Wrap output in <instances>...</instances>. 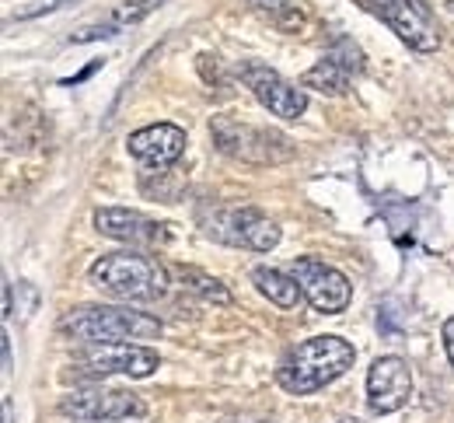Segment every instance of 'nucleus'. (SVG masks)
<instances>
[{
    "instance_id": "1",
    "label": "nucleus",
    "mask_w": 454,
    "mask_h": 423,
    "mask_svg": "<svg viewBox=\"0 0 454 423\" xmlns=\"http://www.w3.org/2000/svg\"><path fill=\"white\" fill-rule=\"evenodd\" d=\"M88 280L115 302H158L168 291V270L137 248L98 255L88 270Z\"/></svg>"
},
{
    "instance_id": "2",
    "label": "nucleus",
    "mask_w": 454,
    "mask_h": 423,
    "mask_svg": "<svg viewBox=\"0 0 454 423\" xmlns=\"http://www.w3.org/2000/svg\"><path fill=\"white\" fill-rule=\"evenodd\" d=\"M353 361L356 350L342 336H311L286 354L284 364L277 367V381L290 396H311L342 378Z\"/></svg>"
},
{
    "instance_id": "3",
    "label": "nucleus",
    "mask_w": 454,
    "mask_h": 423,
    "mask_svg": "<svg viewBox=\"0 0 454 423\" xmlns=\"http://www.w3.org/2000/svg\"><path fill=\"white\" fill-rule=\"evenodd\" d=\"M59 333L77 343H137V340H158L165 325L158 315H147V311H129L113 304H81L59 318Z\"/></svg>"
},
{
    "instance_id": "4",
    "label": "nucleus",
    "mask_w": 454,
    "mask_h": 423,
    "mask_svg": "<svg viewBox=\"0 0 454 423\" xmlns=\"http://www.w3.org/2000/svg\"><path fill=\"white\" fill-rule=\"evenodd\" d=\"M59 413L74 423H95V420H144L147 403L133 392L119 388H77L59 399Z\"/></svg>"
},
{
    "instance_id": "5",
    "label": "nucleus",
    "mask_w": 454,
    "mask_h": 423,
    "mask_svg": "<svg viewBox=\"0 0 454 423\" xmlns=\"http://www.w3.org/2000/svg\"><path fill=\"white\" fill-rule=\"evenodd\" d=\"M290 277L301 284V294L308 298V304L322 315H340L353 302V287H349L346 273H340L336 266H329L322 259H311V255L294 259Z\"/></svg>"
},
{
    "instance_id": "6",
    "label": "nucleus",
    "mask_w": 454,
    "mask_h": 423,
    "mask_svg": "<svg viewBox=\"0 0 454 423\" xmlns=\"http://www.w3.org/2000/svg\"><path fill=\"white\" fill-rule=\"evenodd\" d=\"M77 367L95 378H106V374L151 378L161 367V357L144 343H84V350L77 354Z\"/></svg>"
},
{
    "instance_id": "7",
    "label": "nucleus",
    "mask_w": 454,
    "mask_h": 423,
    "mask_svg": "<svg viewBox=\"0 0 454 423\" xmlns=\"http://www.w3.org/2000/svg\"><path fill=\"white\" fill-rule=\"evenodd\" d=\"M207 235L217 242L238 245V248H252V252H270L280 245V228L255 207L217 210L214 221L207 224Z\"/></svg>"
},
{
    "instance_id": "8",
    "label": "nucleus",
    "mask_w": 454,
    "mask_h": 423,
    "mask_svg": "<svg viewBox=\"0 0 454 423\" xmlns=\"http://www.w3.org/2000/svg\"><path fill=\"white\" fill-rule=\"evenodd\" d=\"M371 14H378L398 39L416 53H434L441 46V32L430 14L412 0H360Z\"/></svg>"
},
{
    "instance_id": "9",
    "label": "nucleus",
    "mask_w": 454,
    "mask_h": 423,
    "mask_svg": "<svg viewBox=\"0 0 454 423\" xmlns=\"http://www.w3.org/2000/svg\"><path fill=\"white\" fill-rule=\"evenodd\" d=\"M210 133H214V144L224 151L227 158H238V161H248V165L280 161V154H273V144H290L280 133L255 129V126L231 120V116H214Z\"/></svg>"
},
{
    "instance_id": "10",
    "label": "nucleus",
    "mask_w": 454,
    "mask_h": 423,
    "mask_svg": "<svg viewBox=\"0 0 454 423\" xmlns=\"http://www.w3.org/2000/svg\"><path fill=\"white\" fill-rule=\"evenodd\" d=\"M412 399V371L402 357H378L367 371V403L378 417L398 413Z\"/></svg>"
},
{
    "instance_id": "11",
    "label": "nucleus",
    "mask_w": 454,
    "mask_h": 423,
    "mask_svg": "<svg viewBox=\"0 0 454 423\" xmlns=\"http://www.w3.org/2000/svg\"><path fill=\"white\" fill-rule=\"evenodd\" d=\"M241 74H245V84L252 88V95L259 98L262 109H270V113L280 116V120H301V116H304V109H308L304 88L290 84L277 70L259 67V63H248Z\"/></svg>"
},
{
    "instance_id": "12",
    "label": "nucleus",
    "mask_w": 454,
    "mask_h": 423,
    "mask_svg": "<svg viewBox=\"0 0 454 423\" xmlns=\"http://www.w3.org/2000/svg\"><path fill=\"white\" fill-rule=\"evenodd\" d=\"M95 228L106 239H115V242H126V245L168 242V228L165 224L151 221L140 210H126V207H98L95 210Z\"/></svg>"
},
{
    "instance_id": "13",
    "label": "nucleus",
    "mask_w": 454,
    "mask_h": 423,
    "mask_svg": "<svg viewBox=\"0 0 454 423\" xmlns=\"http://www.w3.org/2000/svg\"><path fill=\"white\" fill-rule=\"evenodd\" d=\"M185 129L175 126V122H154V126H144L137 133H129L126 147L133 158H140L144 165H175L182 154H185Z\"/></svg>"
},
{
    "instance_id": "14",
    "label": "nucleus",
    "mask_w": 454,
    "mask_h": 423,
    "mask_svg": "<svg viewBox=\"0 0 454 423\" xmlns=\"http://www.w3.org/2000/svg\"><path fill=\"white\" fill-rule=\"evenodd\" d=\"M161 4H168V0H119L113 11H106L98 21H91V25H81V28L70 35V43L84 46V43L113 39V35H119V32H126V28L140 25L144 18H151V14H154Z\"/></svg>"
},
{
    "instance_id": "15",
    "label": "nucleus",
    "mask_w": 454,
    "mask_h": 423,
    "mask_svg": "<svg viewBox=\"0 0 454 423\" xmlns=\"http://www.w3.org/2000/svg\"><path fill=\"white\" fill-rule=\"evenodd\" d=\"M252 284H255V291L262 294V298H270V304H277V308H297V302L304 298L301 294V284L284 273V270H273V266H255L252 270Z\"/></svg>"
},
{
    "instance_id": "16",
    "label": "nucleus",
    "mask_w": 454,
    "mask_h": 423,
    "mask_svg": "<svg viewBox=\"0 0 454 423\" xmlns=\"http://www.w3.org/2000/svg\"><path fill=\"white\" fill-rule=\"evenodd\" d=\"M349 77L353 74L346 67H340L333 57H322V60L301 77V88H311V91H322V95H346Z\"/></svg>"
},
{
    "instance_id": "17",
    "label": "nucleus",
    "mask_w": 454,
    "mask_h": 423,
    "mask_svg": "<svg viewBox=\"0 0 454 423\" xmlns=\"http://www.w3.org/2000/svg\"><path fill=\"white\" fill-rule=\"evenodd\" d=\"M178 280H182L185 291H192L196 298H203L207 304H221V308H227V304L234 302L231 291H227L217 277H210V273H203V270H196V266H182V270H178Z\"/></svg>"
},
{
    "instance_id": "18",
    "label": "nucleus",
    "mask_w": 454,
    "mask_h": 423,
    "mask_svg": "<svg viewBox=\"0 0 454 423\" xmlns=\"http://www.w3.org/2000/svg\"><path fill=\"white\" fill-rule=\"evenodd\" d=\"M325 57H333V60L340 63V67H346L349 74H360V70H364V53H360L349 39H336V46H333Z\"/></svg>"
},
{
    "instance_id": "19",
    "label": "nucleus",
    "mask_w": 454,
    "mask_h": 423,
    "mask_svg": "<svg viewBox=\"0 0 454 423\" xmlns=\"http://www.w3.org/2000/svg\"><path fill=\"white\" fill-rule=\"evenodd\" d=\"M67 4H74V0H32L28 7H21V11H18V21H32V18L53 14V11H59V7H67Z\"/></svg>"
},
{
    "instance_id": "20",
    "label": "nucleus",
    "mask_w": 454,
    "mask_h": 423,
    "mask_svg": "<svg viewBox=\"0 0 454 423\" xmlns=\"http://www.w3.org/2000/svg\"><path fill=\"white\" fill-rule=\"evenodd\" d=\"M255 11H270L273 14V21L280 18V14H286L290 7H297V4H290V0H248Z\"/></svg>"
},
{
    "instance_id": "21",
    "label": "nucleus",
    "mask_w": 454,
    "mask_h": 423,
    "mask_svg": "<svg viewBox=\"0 0 454 423\" xmlns=\"http://www.w3.org/2000/svg\"><path fill=\"white\" fill-rule=\"evenodd\" d=\"M441 336H444V350H448V361H451V367H454V318H448V322H444Z\"/></svg>"
},
{
    "instance_id": "22",
    "label": "nucleus",
    "mask_w": 454,
    "mask_h": 423,
    "mask_svg": "<svg viewBox=\"0 0 454 423\" xmlns=\"http://www.w3.org/2000/svg\"><path fill=\"white\" fill-rule=\"evenodd\" d=\"M4 423H14V406H11L7 396H4Z\"/></svg>"
},
{
    "instance_id": "23",
    "label": "nucleus",
    "mask_w": 454,
    "mask_h": 423,
    "mask_svg": "<svg viewBox=\"0 0 454 423\" xmlns=\"http://www.w3.org/2000/svg\"><path fill=\"white\" fill-rule=\"evenodd\" d=\"M4 367H11V340H7V333H4Z\"/></svg>"
},
{
    "instance_id": "24",
    "label": "nucleus",
    "mask_w": 454,
    "mask_h": 423,
    "mask_svg": "<svg viewBox=\"0 0 454 423\" xmlns=\"http://www.w3.org/2000/svg\"><path fill=\"white\" fill-rule=\"evenodd\" d=\"M95 423H129V420H95Z\"/></svg>"
},
{
    "instance_id": "25",
    "label": "nucleus",
    "mask_w": 454,
    "mask_h": 423,
    "mask_svg": "<svg viewBox=\"0 0 454 423\" xmlns=\"http://www.w3.org/2000/svg\"><path fill=\"white\" fill-rule=\"evenodd\" d=\"M340 423H356V420H340Z\"/></svg>"
}]
</instances>
